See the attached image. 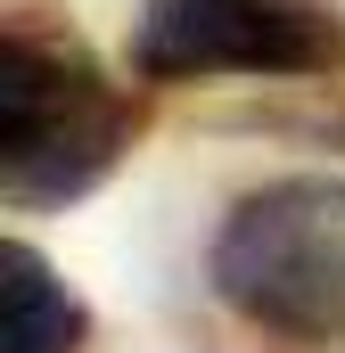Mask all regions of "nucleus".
Masks as SVG:
<instances>
[{"instance_id":"f257e3e1","label":"nucleus","mask_w":345,"mask_h":353,"mask_svg":"<svg viewBox=\"0 0 345 353\" xmlns=\"http://www.w3.org/2000/svg\"><path fill=\"white\" fill-rule=\"evenodd\" d=\"M140 140V99L33 8L0 25V205L66 214L107 189Z\"/></svg>"},{"instance_id":"f03ea898","label":"nucleus","mask_w":345,"mask_h":353,"mask_svg":"<svg viewBox=\"0 0 345 353\" xmlns=\"http://www.w3.org/2000/svg\"><path fill=\"white\" fill-rule=\"evenodd\" d=\"M206 279L255 337L345 345V181L288 173L247 189L206 247Z\"/></svg>"},{"instance_id":"7ed1b4c3","label":"nucleus","mask_w":345,"mask_h":353,"mask_svg":"<svg viewBox=\"0 0 345 353\" xmlns=\"http://www.w3.org/2000/svg\"><path fill=\"white\" fill-rule=\"evenodd\" d=\"M132 74L189 83H329L345 74V0H140Z\"/></svg>"},{"instance_id":"20e7f679","label":"nucleus","mask_w":345,"mask_h":353,"mask_svg":"<svg viewBox=\"0 0 345 353\" xmlns=\"http://www.w3.org/2000/svg\"><path fill=\"white\" fill-rule=\"evenodd\" d=\"M8 353H83L90 345V304L75 296V279H58V263L25 239H8Z\"/></svg>"}]
</instances>
